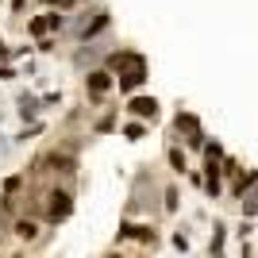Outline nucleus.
Masks as SVG:
<instances>
[{
    "instance_id": "nucleus-1",
    "label": "nucleus",
    "mask_w": 258,
    "mask_h": 258,
    "mask_svg": "<svg viewBox=\"0 0 258 258\" xmlns=\"http://www.w3.org/2000/svg\"><path fill=\"white\" fill-rule=\"evenodd\" d=\"M39 212H43V220L50 227L66 224V220L74 216V193H70L66 185H50V189H43V197H39Z\"/></svg>"
},
{
    "instance_id": "nucleus-2",
    "label": "nucleus",
    "mask_w": 258,
    "mask_h": 258,
    "mask_svg": "<svg viewBox=\"0 0 258 258\" xmlns=\"http://www.w3.org/2000/svg\"><path fill=\"white\" fill-rule=\"evenodd\" d=\"M147 74H151V66H147V58H135V62H127L123 70L116 74V89L123 93V97H131V93H139L143 85H147Z\"/></svg>"
},
{
    "instance_id": "nucleus-3",
    "label": "nucleus",
    "mask_w": 258,
    "mask_h": 258,
    "mask_svg": "<svg viewBox=\"0 0 258 258\" xmlns=\"http://www.w3.org/2000/svg\"><path fill=\"white\" fill-rule=\"evenodd\" d=\"M112 89H116V74L108 66H89L85 70V97L89 100H104Z\"/></svg>"
},
{
    "instance_id": "nucleus-4",
    "label": "nucleus",
    "mask_w": 258,
    "mask_h": 258,
    "mask_svg": "<svg viewBox=\"0 0 258 258\" xmlns=\"http://www.w3.org/2000/svg\"><path fill=\"white\" fill-rule=\"evenodd\" d=\"M39 166H50L46 173H54V177H74L77 173V154L74 151H50V154H43V158L31 166V173L39 170Z\"/></svg>"
},
{
    "instance_id": "nucleus-5",
    "label": "nucleus",
    "mask_w": 258,
    "mask_h": 258,
    "mask_svg": "<svg viewBox=\"0 0 258 258\" xmlns=\"http://www.w3.org/2000/svg\"><path fill=\"white\" fill-rule=\"evenodd\" d=\"M123 108H127V116H131V119H147V123H154V119L162 116L158 97H151V93H131Z\"/></svg>"
},
{
    "instance_id": "nucleus-6",
    "label": "nucleus",
    "mask_w": 258,
    "mask_h": 258,
    "mask_svg": "<svg viewBox=\"0 0 258 258\" xmlns=\"http://www.w3.org/2000/svg\"><path fill=\"white\" fill-rule=\"evenodd\" d=\"M173 131L185 135V143H189L193 151L205 147V127H201V119H197L193 112H177V116H173Z\"/></svg>"
},
{
    "instance_id": "nucleus-7",
    "label": "nucleus",
    "mask_w": 258,
    "mask_h": 258,
    "mask_svg": "<svg viewBox=\"0 0 258 258\" xmlns=\"http://www.w3.org/2000/svg\"><path fill=\"white\" fill-rule=\"evenodd\" d=\"M108 23H112V12H108V8H93V12H89V20L81 23V31H77V43H89V39L104 35Z\"/></svg>"
},
{
    "instance_id": "nucleus-8",
    "label": "nucleus",
    "mask_w": 258,
    "mask_h": 258,
    "mask_svg": "<svg viewBox=\"0 0 258 258\" xmlns=\"http://www.w3.org/2000/svg\"><path fill=\"white\" fill-rule=\"evenodd\" d=\"M127 239H135L143 247H154V243H158V231H154V224H131V220H123V224H119V243H127Z\"/></svg>"
},
{
    "instance_id": "nucleus-9",
    "label": "nucleus",
    "mask_w": 258,
    "mask_h": 258,
    "mask_svg": "<svg viewBox=\"0 0 258 258\" xmlns=\"http://www.w3.org/2000/svg\"><path fill=\"white\" fill-rule=\"evenodd\" d=\"M16 112H20L23 123L39 119V112H43V97H35V93H20V100H16Z\"/></svg>"
},
{
    "instance_id": "nucleus-10",
    "label": "nucleus",
    "mask_w": 258,
    "mask_h": 258,
    "mask_svg": "<svg viewBox=\"0 0 258 258\" xmlns=\"http://www.w3.org/2000/svg\"><path fill=\"white\" fill-rule=\"evenodd\" d=\"M97 58H104V54H100V46H97V39H89V43H77V50H74V66H77V70H89V66L97 62Z\"/></svg>"
},
{
    "instance_id": "nucleus-11",
    "label": "nucleus",
    "mask_w": 258,
    "mask_h": 258,
    "mask_svg": "<svg viewBox=\"0 0 258 258\" xmlns=\"http://www.w3.org/2000/svg\"><path fill=\"white\" fill-rule=\"evenodd\" d=\"M12 235L20 239V243H35V239H39V220H35V216H20V220L12 224Z\"/></svg>"
},
{
    "instance_id": "nucleus-12",
    "label": "nucleus",
    "mask_w": 258,
    "mask_h": 258,
    "mask_svg": "<svg viewBox=\"0 0 258 258\" xmlns=\"http://www.w3.org/2000/svg\"><path fill=\"white\" fill-rule=\"evenodd\" d=\"M135 58H139V50H127V46H119V50H108V54H104V66L112 70V74H119V70H123L127 62H135Z\"/></svg>"
},
{
    "instance_id": "nucleus-13",
    "label": "nucleus",
    "mask_w": 258,
    "mask_h": 258,
    "mask_svg": "<svg viewBox=\"0 0 258 258\" xmlns=\"http://www.w3.org/2000/svg\"><path fill=\"white\" fill-rule=\"evenodd\" d=\"M43 35H54V31H50V12H43V16H31V20H27V39H43Z\"/></svg>"
},
{
    "instance_id": "nucleus-14",
    "label": "nucleus",
    "mask_w": 258,
    "mask_h": 258,
    "mask_svg": "<svg viewBox=\"0 0 258 258\" xmlns=\"http://www.w3.org/2000/svg\"><path fill=\"white\" fill-rule=\"evenodd\" d=\"M250 185H258V170H247V173H235V185H231V197H243L250 189Z\"/></svg>"
},
{
    "instance_id": "nucleus-15",
    "label": "nucleus",
    "mask_w": 258,
    "mask_h": 258,
    "mask_svg": "<svg viewBox=\"0 0 258 258\" xmlns=\"http://www.w3.org/2000/svg\"><path fill=\"white\" fill-rule=\"evenodd\" d=\"M151 131V123L147 119H131V123H123V139H131V143H139L143 135Z\"/></svg>"
},
{
    "instance_id": "nucleus-16",
    "label": "nucleus",
    "mask_w": 258,
    "mask_h": 258,
    "mask_svg": "<svg viewBox=\"0 0 258 258\" xmlns=\"http://www.w3.org/2000/svg\"><path fill=\"white\" fill-rule=\"evenodd\" d=\"M166 158H170L173 173H189V162H185V151H181V147H170V151H166Z\"/></svg>"
},
{
    "instance_id": "nucleus-17",
    "label": "nucleus",
    "mask_w": 258,
    "mask_h": 258,
    "mask_svg": "<svg viewBox=\"0 0 258 258\" xmlns=\"http://www.w3.org/2000/svg\"><path fill=\"white\" fill-rule=\"evenodd\" d=\"M46 131V123H39V119H31V123H23V131L16 135V143H31L35 135H43Z\"/></svg>"
},
{
    "instance_id": "nucleus-18",
    "label": "nucleus",
    "mask_w": 258,
    "mask_h": 258,
    "mask_svg": "<svg viewBox=\"0 0 258 258\" xmlns=\"http://www.w3.org/2000/svg\"><path fill=\"white\" fill-rule=\"evenodd\" d=\"M224 239H227V227L216 224L212 227V243H208V254H224Z\"/></svg>"
},
{
    "instance_id": "nucleus-19",
    "label": "nucleus",
    "mask_w": 258,
    "mask_h": 258,
    "mask_svg": "<svg viewBox=\"0 0 258 258\" xmlns=\"http://www.w3.org/2000/svg\"><path fill=\"white\" fill-rule=\"evenodd\" d=\"M35 50H39V54H54V50H58V35H43V39H35Z\"/></svg>"
},
{
    "instance_id": "nucleus-20",
    "label": "nucleus",
    "mask_w": 258,
    "mask_h": 258,
    "mask_svg": "<svg viewBox=\"0 0 258 258\" xmlns=\"http://www.w3.org/2000/svg\"><path fill=\"white\" fill-rule=\"evenodd\" d=\"M162 208H166V212H177V189H166V193H162Z\"/></svg>"
},
{
    "instance_id": "nucleus-21",
    "label": "nucleus",
    "mask_w": 258,
    "mask_h": 258,
    "mask_svg": "<svg viewBox=\"0 0 258 258\" xmlns=\"http://www.w3.org/2000/svg\"><path fill=\"white\" fill-rule=\"evenodd\" d=\"M201 151H205V158H224V147H220V143H205V147H201Z\"/></svg>"
},
{
    "instance_id": "nucleus-22",
    "label": "nucleus",
    "mask_w": 258,
    "mask_h": 258,
    "mask_svg": "<svg viewBox=\"0 0 258 258\" xmlns=\"http://www.w3.org/2000/svg\"><path fill=\"white\" fill-rule=\"evenodd\" d=\"M220 170H224L227 177H235V173H239V162H235V158H227V154H224V158H220Z\"/></svg>"
},
{
    "instance_id": "nucleus-23",
    "label": "nucleus",
    "mask_w": 258,
    "mask_h": 258,
    "mask_svg": "<svg viewBox=\"0 0 258 258\" xmlns=\"http://www.w3.org/2000/svg\"><path fill=\"white\" fill-rule=\"evenodd\" d=\"M54 104H62V89H58V93H46V97H43V108H54Z\"/></svg>"
},
{
    "instance_id": "nucleus-24",
    "label": "nucleus",
    "mask_w": 258,
    "mask_h": 258,
    "mask_svg": "<svg viewBox=\"0 0 258 258\" xmlns=\"http://www.w3.org/2000/svg\"><path fill=\"white\" fill-rule=\"evenodd\" d=\"M35 46L31 43H23V46H12V62H16V58H23V54H31Z\"/></svg>"
},
{
    "instance_id": "nucleus-25",
    "label": "nucleus",
    "mask_w": 258,
    "mask_h": 258,
    "mask_svg": "<svg viewBox=\"0 0 258 258\" xmlns=\"http://www.w3.org/2000/svg\"><path fill=\"white\" fill-rule=\"evenodd\" d=\"M16 77V70H12V62H0V81H12Z\"/></svg>"
},
{
    "instance_id": "nucleus-26",
    "label": "nucleus",
    "mask_w": 258,
    "mask_h": 258,
    "mask_svg": "<svg viewBox=\"0 0 258 258\" xmlns=\"http://www.w3.org/2000/svg\"><path fill=\"white\" fill-rule=\"evenodd\" d=\"M173 247H177V250H189V239H185L181 231H177V235H173Z\"/></svg>"
},
{
    "instance_id": "nucleus-27",
    "label": "nucleus",
    "mask_w": 258,
    "mask_h": 258,
    "mask_svg": "<svg viewBox=\"0 0 258 258\" xmlns=\"http://www.w3.org/2000/svg\"><path fill=\"white\" fill-rule=\"evenodd\" d=\"M23 8H27V0H12V16H20Z\"/></svg>"
},
{
    "instance_id": "nucleus-28",
    "label": "nucleus",
    "mask_w": 258,
    "mask_h": 258,
    "mask_svg": "<svg viewBox=\"0 0 258 258\" xmlns=\"http://www.w3.org/2000/svg\"><path fill=\"white\" fill-rule=\"evenodd\" d=\"M39 4H46V8H58V4H62V0H39Z\"/></svg>"
},
{
    "instance_id": "nucleus-29",
    "label": "nucleus",
    "mask_w": 258,
    "mask_h": 258,
    "mask_svg": "<svg viewBox=\"0 0 258 258\" xmlns=\"http://www.w3.org/2000/svg\"><path fill=\"white\" fill-rule=\"evenodd\" d=\"M0 4H4V0H0Z\"/></svg>"
}]
</instances>
